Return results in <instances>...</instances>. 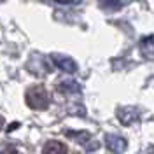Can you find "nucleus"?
<instances>
[{"label":"nucleus","mask_w":154,"mask_h":154,"mask_svg":"<svg viewBox=\"0 0 154 154\" xmlns=\"http://www.w3.org/2000/svg\"><path fill=\"white\" fill-rule=\"evenodd\" d=\"M25 100H26V105H28L32 110H46L49 107V102H51L48 91L42 86L30 88L28 91H26Z\"/></svg>","instance_id":"nucleus-1"},{"label":"nucleus","mask_w":154,"mask_h":154,"mask_svg":"<svg viewBox=\"0 0 154 154\" xmlns=\"http://www.w3.org/2000/svg\"><path fill=\"white\" fill-rule=\"evenodd\" d=\"M49 60L53 61V65L58 67L61 72H65V74H75L77 72V61L74 58L67 56V54H61V53H51V56Z\"/></svg>","instance_id":"nucleus-2"},{"label":"nucleus","mask_w":154,"mask_h":154,"mask_svg":"<svg viewBox=\"0 0 154 154\" xmlns=\"http://www.w3.org/2000/svg\"><path fill=\"white\" fill-rule=\"evenodd\" d=\"M26 67H28V70L32 74H35L38 77H42L51 72V65L48 63V60L44 56H40V54H32V58L26 63Z\"/></svg>","instance_id":"nucleus-3"},{"label":"nucleus","mask_w":154,"mask_h":154,"mask_svg":"<svg viewBox=\"0 0 154 154\" xmlns=\"http://www.w3.org/2000/svg\"><path fill=\"white\" fill-rule=\"evenodd\" d=\"M105 145L112 154H123L128 149V140H126L123 135L107 133L105 135Z\"/></svg>","instance_id":"nucleus-4"},{"label":"nucleus","mask_w":154,"mask_h":154,"mask_svg":"<svg viewBox=\"0 0 154 154\" xmlns=\"http://www.w3.org/2000/svg\"><path fill=\"white\" fill-rule=\"evenodd\" d=\"M116 116H117L119 123L123 126H130L138 119V110H137V107H131V105H128V107L121 105V107H117Z\"/></svg>","instance_id":"nucleus-5"},{"label":"nucleus","mask_w":154,"mask_h":154,"mask_svg":"<svg viewBox=\"0 0 154 154\" xmlns=\"http://www.w3.org/2000/svg\"><path fill=\"white\" fill-rule=\"evenodd\" d=\"M44 154H68V149L60 140H49L44 145Z\"/></svg>","instance_id":"nucleus-6"},{"label":"nucleus","mask_w":154,"mask_h":154,"mask_svg":"<svg viewBox=\"0 0 154 154\" xmlns=\"http://www.w3.org/2000/svg\"><path fill=\"white\" fill-rule=\"evenodd\" d=\"M58 89L65 95H72V93H81V86L77 84L74 79H61L58 82Z\"/></svg>","instance_id":"nucleus-7"},{"label":"nucleus","mask_w":154,"mask_h":154,"mask_svg":"<svg viewBox=\"0 0 154 154\" xmlns=\"http://www.w3.org/2000/svg\"><path fill=\"white\" fill-rule=\"evenodd\" d=\"M67 135L72 138V140H75V142H79V144H82V145H88V142H91V133H88V131L68 130Z\"/></svg>","instance_id":"nucleus-8"},{"label":"nucleus","mask_w":154,"mask_h":154,"mask_svg":"<svg viewBox=\"0 0 154 154\" xmlns=\"http://www.w3.org/2000/svg\"><path fill=\"white\" fill-rule=\"evenodd\" d=\"M140 49L145 56H154V37H145L140 42Z\"/></svg>","instance_id":"nucleus-9"},{"label":"nucleus","mask_w":154,"mask_h":154,"mask_svg":"<svg viewBox=\"0 0 154 154\" xmlns=\"http://www.w3.org/2000/svg\"><path fill=\"white\" fill-rule=\"evenodd\" d=\"M121 5H123V2H119V0H102L100 2V7L105 9L107 12H116L121 9Z\"/></svg>","instance_id":"nucleus-10"},{"label":"nucleus","mask_w":154,"mask_h":154,"mask_svg":"<svg viewBox=\"0 0 154 154\" xmlns=\"http://www.w3.org/2000/svg\"><path fill=\"white\" fill-rule=\"evenodd\" d=\"M68 112L74 116H86V109L82 103H72V105H68Z\"/></svg>","instance_id":"nucleus-11"},{"label":"nucleus","mask_w":154,"mask_h":154,"mask_svg":"<svg viewBox=\"0 0 154 154\" xmlns=\"http://www.w3.org/2000/svg\"><path fill=\"white\" fill-rule=\"evenodd\" d=\"M54 4H60V5H79L82 0H53Z\"/></svg>","instance_id":"nucleus-12"},{"label":"nucleus","mask_w":154,"mask_h":154,"mask_svg":"<svg viewBox=\"0 0 154 154\" xmlns=\"http://www.w3.org/2000/svg\"><path fill=\"white\" fill-rule=\"evenodd\" d=\"M2 2H4V0H0V4H2Z\"/></svg>","instance_id":"nucleus-13"}]
</instances>
